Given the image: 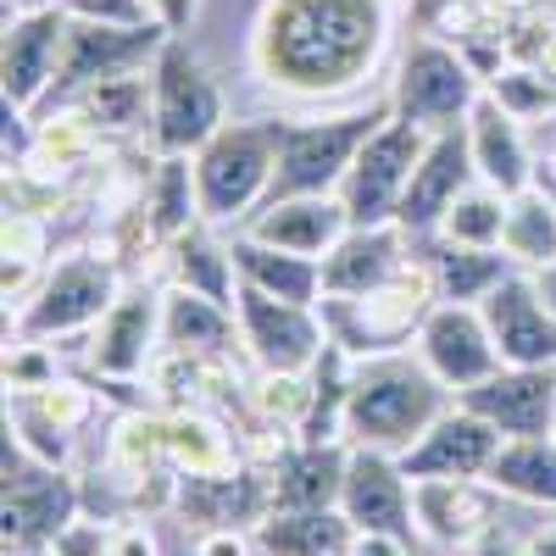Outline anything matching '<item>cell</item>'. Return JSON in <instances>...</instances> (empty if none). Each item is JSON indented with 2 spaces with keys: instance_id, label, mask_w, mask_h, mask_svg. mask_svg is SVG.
<instances>
[{
  "instance_id": "cell-48",
  "label": "cell",
  "mask_w": 556,
  "mask_h": 556,
  "mask_svg": "<svg viewBox=\"0 0 556 556\" xmlns=\"http://www.w3.org/2000/svg\"><path fill=\"white\" fill-rule=\"evenodd\" d=\"M523 551H529V556H556V523H545L540 534H529Z\"/></svg>"
},
{
  "instance_id": "cell-28",
  "label": "cell",
  "mask_w": 556,
  "mask_h": 556,
  "mask_svg": "<svg viewBox=\"0 0 556 556\" xmlns=\"http://www.w3.org/2000/svg\"><path fill=\"white\" fill-rule=\"evenodd\" d=\"M240 334V312L223 306L195 290H167L162 295V345L167 351H190V356H228Z\"/></svg>"
},
{
  "instance_id": "cell-32",
  "label": "cell",
  "mask_w": 556,
  "mask_h": 556,
  "mask_svg": "<svg viewBox=\"0 0 556 556\" xmlns=\"http://www.w3.org/2000/svg\"><path fill=\"white\" fill-rule=\"evenodd\" d=\"M429 273H434V290L440 301H462V306H479L501 278H513V256L506 251H473V245H445L434 240V256H429Z\"/></svg>"
},
{
  "instance_id": "cell-19",
  "label": "cell",
  "mask_w": 556,
  "mask_h": 556,
  "mask_svg": "<svg viewBox=\"0 0 556 556\" xmlns=\"http://www.w3.org/2000/svg\"><path fill=\"white\" fill-rule=\"evenodd\" d=\"M456 401L479 412L501 440H540L556 424V367H501Z\"/></svg>"
},
{
  "instance_id": "cell-6",
  "label": "cell",
  "mask_w": 556,
  "mask_h": 556,
  "mask_svg": "<svg viewBox=\"0 0 556 556\" xmlns=\"http://www.w3.org/2000/svg\"><path fill=\"white\" fill-rule=\"evenodd\" d=\"M223 89L206 62L190 51V39L173 34L151 62V139L162 156H195L223 128Z\"/></svg>"
},
{
  "instance_id": "cell-51",
  "label": "cell",
  "mask_w": 556,
  "mask_h": 556,
  "mask_svg": "<svg viewBox=\"0 0 556 556\" xmlns=\"http://www.w3.org/2000/svg\"><path fill=\"white\" fill-rule=\"evenodd\" d=\"M7 556H56V545H7Z\"/></svg>"
},
{
  "instance_id": "cell-18",
  "label": "cell",
  "mask_w": 556,
  "mask_h": 556,
  "mask_svg": "<svg viewBox=\"0 0 556 556\" xmlns=\"http://www.w3.org/2000/svg\"><path fill=\"white\" fill-rule=\"evenodd\" d=\"M340 513L356 523V534H395L417 540V513H412V479L390 451H362L351 445V468L340 490Z\"/></svg>"
},
{
  "instance_id": "cell-40",
  "label": "cell",
  "mask_w": 556,
  "mask_h": 556,
  "mask_svg": "<svg viewBox=\"0 0 556 556\" xmlns=\"http://www.w3.org/2000/svg\"><path fill=\"white\" fill-rule=\"evenodd\" d=\"M73 17H89V23H117V28H139V23H156L151 0H62Z\"/></svg>"
},
{
  "instance_id": "cell-34",
  "label": "cell",
  "mask_w": 556,
  "mask_h": 556,
  "mask_svg": "<svg viewBox=\"0 0 556 556\" xmlns=\"http://www.w3.org/2000/svg\"><path fill=\"white\" fill-rule=\"evenodd\" d=\"M146 212H151V235L167 245L184 228L206 223L201 217V190H195V162L190 156H162L151 184H146Z\"/></svg>"
},
{
  "instance_id": "cell-31",
  "label": "cell",
  "mask_w": 556,
  "mask_h": 556,
  "mask_svg": "<svg viewBox=\"0 0 556 556\" xmlns=\"http://www.w3.org/2000/svg\"><path fill=\"white\" fill-rule=\"evenodd\" d=\"M501 251L513 256L518 273H540L556 262V195L551 184H529L506 201V228H501Z\"/></svg>"
},
{
  "instance_id": "cell-53",
  "label": "cell",
  "mask_w": 556,
  "mask_h": 556,
  "mask_svg": "<svg viewBox=\"0 0 556 556\" xmlns=\"http://www.w3.org/2000/svg\"><path fill=\"white\" fill-rule=\"evenodd\" d=\"M551 195H556V184H551Z\"/></svg>"
},
{
  "instance_id": "cell-30",
  "label": "cell",
  "mask_w": 556,
  "mask_h": 556,
  "mask_svg": "<svg viewBox=\"0 0 556 556\" xmlns=\"http://www.w3.org/2000/svg\"><path fill=\"white\" fill-rule=\"evenodd\" d=\"M506 501H523V506H545L556 513V434L540 440H506L484 473Z\"/></svg>"
},
{
  "instance_id": "cell-52",
  "label": "cell",
  "mask_w": 556,
  "mask_h": 556,
  "mask_svg": "<svg viewBox=\"0 0 556 556\" xmlns=\"http://www.w3.org/2000/svg\"><path fill=\"white\" fill-rule=\"evenodd\" d=\"M545 184H556V151H551V173H545Z\"/></svg>"
},
{
  "instance_id": "cell-15",
  "label": "cell",
  "mask_w": 556,
  "mask_h": 556,
  "mask_svg": "<svg viewBox=\"0 0 556 556\" xmlns=\"http://www.w3.org/2000/svg\"><path fill=\"white\" fill-rule=\"evenodd\" d=\"M417 356L429 362V374L462 395L484 384L490 374H501V351H495V334L479 306H462V301H434V312L424 317V329H417Z\"/></svg>"
},
{
  "instance_id": "cell-46",
  "label": "cell",
  "mask_w": 556,
  "mask_h": 556,
  "mask_svg": "<svg viewBox=\"0 0 556 556\" xmlns=\"http://www.w3.org/2000/svg\"><path fill=\"white\" fill-rule=\"evenodd\" d=\"M351 556H412V540H395V534H356Z\"/></svg>"
},
{
  "instance_id": "cell-22",
  "label": "cell",
  "mask_w": 556,
  "mask_h": 556,
  "mask_svg": "<svg viewBox=\"0 0 556 556\" xmlns=\"http://www.w3.org/2000/svg\"><path fill=\"white\" fill-rule=\"evenodd\" d=\"M245 235L295 256H329L351 235V212L340 195H290V201H262L245 223Z\"/></svg>"
},
{
  "instance_id": "cell-39",
  "label": "cell",
  "mask_w": 556,
  "mask_h": 556,
  "mask_svg": "<svg viewBox=\"0 0 556 556\" xmlns=\"http://www.w3.org/2000/svg\"><path fill=\"white\" fill-rule=\"evenodd\" d=\"M490 96L513 117H534V112H551L556 106V78L540 73V67H506V73L490 78Z\"/></svg>"
},
{
  "instance_id": "cell-47",
  "label": "cell",
  "mask_w": 556,
  "mask_h": 556,
  "mask_svg": "<svg viewBox=\"0 0 556 556\" xmlns=\"http://www.w3.org/2000/svg\"><path fill=\"white\" fill-rule=\"evenodd\" d=\"M462 556H529V551H523V545H513L506 534H484L479 545H468Z\"/></svg>"
},
{
  "instance_id": "cell-27",
  "label": "cell",
  "mask_w": 556,
  "mask_h": 556,
  "mask_svg": "<svg viewBox=\"0 0 556 556\" xmlns=\"http://www.w3.org/2000/svg\"><path fill=\"white\" fill-rule=\"evenodd\" d=\"M228 245H235L240 285H251L262 295H278V301H295V306H317L323 301V262L317 256H295V251L262 245V240L245 235V228Z\"/></svg>"
},
{
  "instance_id": "cell-8",
  "label": "cell",
  "mask_w": 556,
  "mask_h": 556,
  "mask_svg": "<svg viewBox=\"0 0 556 556\" xmlns=\"http://www.w3.org/2000/svg\"><path fill=\"white\" fill-rule=\"evenodd\" d=\"M479 96H484V73L473 67L468 51H456V45H445V39H417L401 56V73L390 84L395 117L429 128V134L468 123Z\"/></svg>"
},
{
  "instance_id": "cell-45",
  "label": "cell",
  "mask_w": 556,
  "mask_h": 556,
  "mask_svg": "<svg viewBox=\"0 0 556 556\" xmlns=\"http://www.w3.org/2000/svg\"><path fill=\"white\" fill-rule=\"evenodd\" d=\"M462 7H468V0H412V28H440L445 17H456Z\"/></svg>"
},
{
  "instance_id": "cell-13",
  "label": "cell",
  "mask_w": 556,
  "mask_h": 556,
  "mask_svg": "<svg viewBox=\"0 0 556 556\" xmlns=\"http://www.w3.org/2000/svg\"><path fill=\"white\" fill-rule=\"evenodd\" d=\"M468 184H479V167H473V146H468V123L456 128H434L424 156H417L412 167V184L401 195V212H395V228L417 245V240H434L440 223L451 212V201L468 190Z\"/></svg>"
},
{
  "instance_id": "cell-29",
  "label": "cell",
  "mask_w": 556,
  "mask_h": 556,
  "mask_svg": "<svg viewBox=\"0 0 556 556\" xmlns=\"http://www.w3.org/2000/svg\"><path fill=\"white\" fill-rule=\"evenodd\" d=\"M212 228L217 223H195V228H184L178 240H167V267H173L178 290H195V295H212L223 306H235V295H240L235 245H223Z\"/></svg>"
},
{
  "instance_id": "cell-35",
  "label": "cell",
  "mask_w": 556,
  "mask_h": 556,
  "mask_svg": "<svg viewBox=\"0 0 556 556\" xmlns=\"http://www.w3.org/2000/svg\"><path fill=\"white\" fill-rule=\"evenodd\" d=\"M167 462L184 479H217L235 473V445L201 412H173L167 417Z\"/></svg>"
},
{
  "instance_id": "cell-41",
  "label": "cell",
  "mask_w": 556,
  "mask_h": 556,
  "mask_svg": "<svg viewBox=\"0 0 556 556\" xmlns=\"http://www.w3.org/2000/svg\"><path fill=\"white\" fill-rule=\"evenodd\" d=\"M195 556H262L256 534H245L240 523H223V529H206L195 540Z\"/></svg>"
},
{
  "instance_id": "cell-20",
  "label": "cell",
  "mask_w": 556,
  "mask_h": 556,
  "mask_svg": "<svg viewBox=\"0 0 556 556\" xmlns=\"http://www.w3.org/2000/svg\"><path fill=\"white\" fill-rule=\"evenodd\" d=\"M162 356V295L151 290H123L117 306L96 323V340H89V367L101 379H146L151 362Z\"/></svg>"
},
{
  "instance_id": "cell-21",
  "label": "cell",
  "mask_w": 556,
  "mask_h": 556,
  "mask_svg": "<svg viewBox=\"0 0 556 556\" xmlns=\"http://www.w3.org/2000/svg\"><path fill=\"white\" fill-rule=\"evenodd\" d=\"M495 495L501 490L490 479H417L412 484L417 534L462 556L484 534H495Z\"/></svg>"
},
{
  "instance_id": "cell-44",
  "label": "cell",
  "mask_w": 556,
  "mask_h": 556,
  "mask_svg": "<svg viewBox=\"0 0 556 556\" xmlns=\"http://www.w3.org/2000/svg\"><path fill=\"white\" fill-rule=\"evenodd\" d=\"M151 12H156V23H162L167 34H184V28L195 23L201 0H151Z\"/></svg>"
},
{
  "instance_id": "cell-12",
  "label": "cell",
  "mask_w": 556,
  "mask_h": 556,
  "mask_svg": "<svg viewBox=\"0 0 556 556\" xmlns=\"http://www.w3.org/2000/svg\"><path fill=\"white\" fill-rule=\"evenodd\" d=\"M73 12L62 7H28L7 23V45H0V96L17 112H34L39 101H51L62 51H67Z\"/></svg>"
},
{
  "instance_id": "cell-4",
  "label": "cell",
  "mask_w": 556,
  "mask_h": 556,
  "mask_svg": "<svg viewBox=\"0 0 556 556\" xmlns=\"http://www.w3.org/2000/svg\"><path fill=\"white\" fill-rule=\"evenodd\" d=\"M434 301L440 290H434L429 262H406L390 285L367 290V295H323L317 312L329 323V340L362 362V356H390L406 340H417Z\"/></svg>"
},
{
  "instance_id": "cell-11",
  "label": "cell",
  "mask_w": 556,
  "mask_h": 556,
  "mask_svg": "<svg viewBox=\"0 0 556 556\" xmlns=\"http://www.w3.org/2000/svg\"><path fill=\"white\" fill-rule=\"evenodd\" d=\"M7 545H56L78 523V490L62 468L34 462L12 434H7Z\"/></svg>"
},
{
  "instance_id": "cell-25",
  "label": "cell",
  "mask_w": 556,
  "mask_h": 556,
  "mask_svg": "<svg viewBox=\"0 0 556 556\" xmlns=\"http://www.w3.org/2000/svg\"><path fill=\"white\" fill-rule=\"evenodd\" d=\"M262 556H351L356 523L340 506H273L256 523Z\"/></svg>"
},
{
  "instance_id": "cell-38",
  "label": "cell",
  "mask_w": 556,
  "mask_h": 556,
  "mask_svg": "<svg viewBox=\"0 0 556 556\" xmlns=\"http://www.w3.org/2000/svg\"><path fill=\"white\" fill-rule=\"evenodd\" d=\"M45 267V223L34 212H7V301L23 295L28 273Z\"/></svg>"
},
{
  "instance_id": "cell-49",
  "label": "cell",
  "mask_w": 556,
  "mask_h": 556,
  "mask_svg": "<svg viewBox=\"0 0 556 556\" xmlns=\"http://www.w3.org/2000/svg\"><path fill=\"white\" fill-rule=\"evenodd\" d=\"M534 285H540V295H545V306H551V312H556V262H551V267H540V273H534Z\"/></svg>"
},
{
  "instance_id": "cell-9",
  "label": "cell",
  "mask_w": 556,
  "mask_h": 556,
  "mask_svg": "<svg viewBox=\"0 0 556 556\" xmlns=\"http://www.w3.org/2000/svg\"><path fill=\"white\" fill-rule=\"evenodd\" d=\"M429 146V128H417L406 117H390L367 146L356 151L345 184H340V201L351 212V228H379V223H395L401 212V195L412 184V167Z\"/></svg>"
},
{
  "instance_id": "cell-50",
  "label": "cell",
  "mask_w": 556,
  "mask_h": 556,
  "mask_svg": "<svg viewBox=\"0 0 556 556\" xmlns=\"http://www.w3.org/2000/svg\"><path fill=\"white\" fill-rule=\"evenodd\" d=\"M534 67L556 78V34H545V45H540V51H534Z\"/></svg>"
},
{
  "instance_id": "cell-16",
  "label": "cell",
  "mask_w": 556,
  "mask_h": 556,
  "mask_svg": "<svg viewBox=\"0 0 556 556\" xmlns=\"http://www.w3.org/2000/svg\"><path fill=\"white\" fill-rule=\"evenodd\" d=\"M506 440L484 424L479 412H468L462 401H451L434 424L424 429V440L406 445L395 462H401V473L417 484V479H484L490 473V462Z\"/></svg>"
},
{
  "instance_id": "cell-24",
  "label": "cell",
  "mask_w": 556,
  "mask_h": 556,
  "mask_svg": "<svg viewBox=\"0 0 556 556\" xmlns=\"http://www.w3.org/2000/svg\"><path fill=\"white\" fill-rule=\"evenodd\" d=\"M406 262H412V240L401 235L395 223L351 228V235L323 256V295H367V290L390 285Z\"/></svg>"
},
{
  "instance_id": "cell-36",
  "label": "cell",
  "mask_w": 556,
  "mask_h": 556,
  "mask_svg": "<svg viewBox=\"0 0 556 556\" xmlns=\"http://www.w3.org/2000/svg\"><path fill=\"white\" fill-rule=\"evenodd\" d=\"M506 201H513V195L490 190L484 178L468 184V190L451 201V212H445V223H440V235H434V240H445V245H473V251H501Z\"/></svg>"
},
{
  "instance_id": "cell-10",
  "label": "cell",
  "mask_w": 556,
  "mask_h": 556,
  "mask_svg": "<svg viewBox=\"0 0 556 556\" xmlns=\"http://www.w3.org/2000/svg\"><path fill=\"white\" fill-rule=\"evenodd\" d=\"M235 312H240V345L251 351L262 374H306L329 345V323H323L317 306H295L240 285Z\"/></svg>"
},
{
  "instance_id": "cell-5",
  "label": "cell",
  "mask_w": 556,
  "mask_h": 556,
  "mask_svg": "<svg viewBox=\"0 0 556 556\" xmlns=\"http://www.w3.org/2000/svg\"><path fill=\"white\" fill-rule=\"evenodd\" d=\"M395 117L390 101L367 106V112H340V117H317V123H290L285 128V151H278V173L267 201H290V195H340V184L356 162V151Z\"/></svg>"
},
{
  "instance_id": "cell-2",
  "label": "cell",
  "mask_w": 556,
  "mask_h": 556,
  "mask_svg": "<svg viewBox=\"0 0 556 556\" xmlns=\"http://www.w3.org/2000/svg\"><path fill=\"white\" fill-rule=\"evenodd\" d=\"M451 401L456 395L429 374L424 356H406V351L362 356L345 390V445L401 456L406 445L424 440V429Z\"/></svg>"
},
{
  "instance_id": "cell-37",
  "label": "cell",
  "mask_w": 556,
  "mask_h": 556,
  "mask_svg": "<svg viewBox=\"0 0 556 556\" xmlns=\"http://www.w3.org/2000/svg\"><path fill=\"white\" fill-rule=\"evenodd\" d=\"M96 146H101V128L89 123L78 106H67L62 117H45L39 123V134H34V167H73Z\"/></svg>"
},
{
  "instance_id": "cell-43",
  "label": "cell",
  "mask_w": 556,
  "mask_h": 556,
  "mask_svg": "<svg viewBox=\"0 0 556 556\" xmlns=\"http://www.w3.org/2000/svg\"><path fill=\"white\" fill-rule=\"evenodd\" d=\"M56 556H106V551H101V529H96V523H73V529L56 540Z\"/></svg>"
},
{
  "instance_id": "cell-14",
  "label": "cell",
  "mask_w": 556,
  "mask_h": 556,
  "mask_svg": "<svg viewBox=\"0 0 556 556\" xmlns=\"http://www.w3.org/2000/svg\"><path fill=\"white\" fill-rule=\"evenodd\" d=\"M173 34L162 23H139V28H117V23H89V17H73L67 28V51H62V73H56V106L73 101L78 89H89L96 78H117V73H134V67H151L156 51Z\"/></svg>"
},
{
  "instance_id": "cell-17",
  "label": "cell",
  "mask_w": 556,
  "mask_h": 556,
  "mask_svg": "<svg viewBox=\"0 0 556 556\" xmlns=\"http://www.w3.org/2000/svg\"><path fill=\"white\" fill-rule=\"evenodd\" d=\"M506 367H556V312L545 306L534 273H513L479 301Z\"/></svg>"
},
{
  "instance_id": "cell-26",
  "label": "cell",
  "mask_w": 556,
  "mask_h": 556,
  "mask_svg": "<svg viewBox=\"0 0 556 556\" xmlns=\"http://www.w3.org/2000/svg\"><path fill=\"white\" fill-rule=\"evenodd\" d=\"M345 468H351V445L329 440V445H290L278 456L273 473V506H340L345 490Z\"/></svg>"
},
{
  "instance_id": "cell-33",
  "label": "cell",
  "mask_w": 556,
  "mask_h": 556,
  "mask_svg": "<svg viewBox=\"0 0 556 556\" xmlns=\"http://www.w3.org/2000/svg\"><path fill=\"white\" fill-rule=\"evenodd\" d=\"M67 106H78L101 134H139L151 123V67H134V73H117V78H96L89 89H78Z\"/></svg>"
},
{
  "instance_id": "cell-42",
  "label": "cell",
  "mask_w": 556,
  "mask_h": 556,
  "mask_svg": "<svg viewBox=\"0 0 556 556\" xmlns=\"http://www.w3.org/2000/svg\"><path fill=\"white\" fill-rule=\"evenodd\" d=\"M101 551H106V556H162V551H156V534H151L146 523L101 529Z\"/></svg>"
},
{
  "instance_id": "cell-1",
  "label": "cell",
  "mask_w": 556,
  "mask_h": 556,
  "mask_svg": "<svg viewBox=\"0 0 556 556\" xmlns=\"http://www.w3.org/2000/svg\"><path fill=\"white\" fill-rule=\"evenodd\" d=\"M401 0H262L251 67L267 89L329 101L379 67Z\"/></svg>"
},
{
  "instance_id": "cell-7",
  "label": "cell",
  "mask_w": 556,
  "mask_h": 556,
  "mask_svg": "<svg viewBox=\"0 0 556 556\" xmlns=\"http://www.w3.org/2000/svg\"><path fill=\"white\" fill-rule=\"evenodd\" d=\"M123 285H117V267L101 262V256H67L56 267L39 273V285L23 295V312H17V340H67V334H84L117 306Z\"/></svg>"
},
{
  "instance_id": "cell-23",
  "label": "cell",
  "mask_w": 556,
  "mask_h": 556,
  "mask_svg": "<svg viewBox=\"0 0 556 556\" xmlns=\"http://www.w3.org/2000/svg\"><path fill=\"white\" fill-rule=\"evenodd\" d=\"M468 146H473V167H479V178L490 184V190L518 195V190H529V184H540L534 178V156H529V139H523V117L506 112L490 89L468 112Z\"/></svg>"
},
{
  "instance_id": "cell-54",
  "label": "cell",
  "mask_w": 556,
  "mask_h": 556,
  "mask_svg": "<svg viewBox=\"0 0 556 556\" xmlns=\"http://www.w3.org/2000/svg\"><path fill=\"white\" fill-rule=\"evenodd\" d=\"M551 434H556V424H551Z\"/></svg>"
},
{
  "instance_id": "cell-3",
  "label": "cell",
  "mask_w": 556,
  "mask_h": 556,
  "mask_svg": "<svg viewBox=\"0 0 556 556\" xmlns=\"http://www.w3.org/2000/svg\"><path fill=\"white\" fill-rule=\"evenodd\" d=\"M290 123H223L206 146L190 156L195 162V190H201V217L206 223H251V212L267 201L278 151H285Z\"/></svg>"
}]
</instances>
